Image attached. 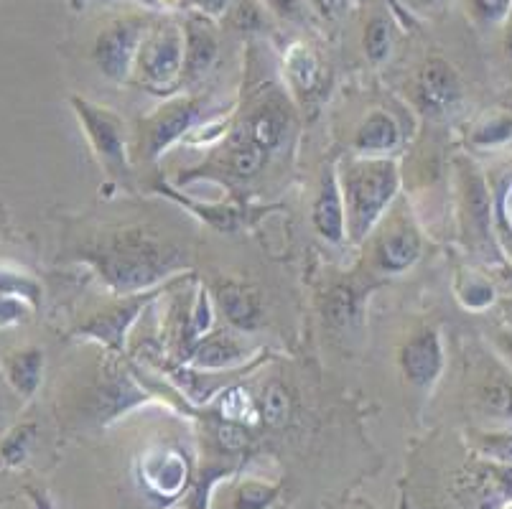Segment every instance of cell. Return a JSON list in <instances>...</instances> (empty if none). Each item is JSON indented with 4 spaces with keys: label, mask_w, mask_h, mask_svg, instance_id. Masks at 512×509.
Masks as SVG:
<instances>
[{
    "label": "cell",
    "mask_w": 512,
    "mask_h": 509,
    "mask_svg": "<svg viewBox=\"0 0 512 509\" xmlns=\"http://www.w3.org/2000/svg\"><path fill=\"white\" fill-rule=\"evenodd\" d=\"M240 357L242 352L240 347H237L235 339L222 334L212 336V339H207V342L197 349V364H202V367H227V364L237 362Z\"/></svg>",
    "instance_id": "cell-17"
},
{
    "label": "cell",
    "mask_w": 512,
    "mask_h": 509,
    "mask_svg": "<svg viewBox=\"0 0 512 509\" xmlns=\"http://www.w3.org/2000/svg\"><path fill=\"white\" fill-rule=\"evenodd\" d=\"M138 311V306H130L128 311H123V308H118V311H110V314H105L102 319H97L95 324L87 326V331H95L100 339H110V342H118L120 336H123L125 326H128V321L133 319V314Z\"/></svg>",
    "instance_id": "cell-22"
},
{
    "label": "cell",
    "mask_w": 512,
    "mask_h": 509,
    "mask_svg": "<svg viewBox=\"0 0 512 509\" xmlns=\"http://www.w3.org/2000/svg\"><path fill=\"white\" fill-rule=\"evenodd\" d=\"M79 110V118L85 120V128L90 133L92 143H95L97 153H100L102 163L118 176L128 174V163H125V148H123V130H120L118 120L107 110H97V107L87 105V102L74 100Z\"/></svg>",
    "instance_id": "cell-6"
},
{
    "label": "cell",
    "mask_w": 512,
    "mask_h": 509,
    "mask_svg": "<svg viewBox=\"0 0 512 509\" xmlns=\"http://www.w3.org/2000/svg\"><path fill=\"white\" fill-rule=\"evenodd\" d=\"M268 6H271L273 11L281 13V16H288V18H296L301 13L299 0H268Z\"/></svg>",
    "instance_id": "cell-35"
},
{
    "label": "cell",
    "mask_w": 512,
    "mask_h": 509,
    "mask_svg": "<svg viewBox=\"0 0 512 509\" xmlns=\"http://www.w3.org/2000/svg\"><path fill=\"white\" fill-rule=\"evenodd\" d=\"M479 403L497 418H512V380L505 375H492L479 387Z\"/></svg>",
    "instance_id": "cell-16"
},
{
    "label": "cell",
    "mask_w": 512,
    "mask_h": 509,
    "mask_svg": "<svg viewBox=\"0 0 512 509\" xmlns=\"http://www.w3.org/2000/svg\"><path fill=\"white\" fill-rule=\"evenodd\" d=\"M352 306H355V298L349 288H337V291L329 296V319L344 324L352 316Z\"/></svg>",
    "instance_id": "cell-28"
},
{
    "label": "cell",
    "mask_w": 512,
    "mask_h": 509,
    "mask_svg": "<svg viewBox=\"0 0 512 509\" xmlns=\"http://www.w3.org/2000/svg\"><path fill=\"white\" fill-rule=\"evenodd\" d=\"M26 314V308H23L21 298L6 296V293H0V326H11L18 324Z\"/></svg>",
    "instance_id": "cell-30"
},
{
    "label": "cell",
    "mask_w": 512,
    "mask_h": 509,
    "mask_svg": "<svg viewBox=\"0 0 512 509\" xmlns=\"http://www.w3.org/2000/svg\"><path fill=\"white\" fill-rule=\"evenodd\" d=\"M418 102L426 112H449L454 110L456 102L462 100V79L456 74L446 59L441 56H431L426 59L418 72Z\"/></svg>",
    "instance_id": "cell-5"
},
{
    "label": "cell",
    "mask_w": 512,
    "mask_h": 509,
    "mask_svg": "<svg viewBox=\"0 0 512 509\" xmlns=\"http://www.w3.org/2000/svg\"><path fill=\"white\" fill-rule=\"evenodd\" d=\"M283 135V120L278 118L276 110H263L250 120V140L263 151L273 148Z\"/></svg>",
    "instance_id": "cell-20"
},
{
    "label": "cell",
    "mask_w": 512,
    "mask_h": 509,
    "mask_svg": "<svg viewBox=\"0 0 512 509\" xmlns=\"http://www.w3.org/2000/svg\"><path fill=\"white\" fill-rule=\"evenodd\" d=\"M136 62L146 82L156 84V87L176 82L184 74V31L169 23V26H161L146 34Z\"/></svg>",
    "instance_id": "cell-3"
},
{
    "label": "cell",
    "mask_w": 512,
    "mask_h": 509,
    "mask_svg": "<svg viewBox=\"0 0 512 509\" xmlns=\"http://www.w3.org/2000/svg\"><path fill=\"white\" fill-rule=\"evenodd\" d=\"M260 166H263V148L255 146L250 138L240 140V143L232 148V168H235L240 176H253Z\"/></svg>",
    "instance_id": "cell-24"
},
{
    "label": "cell",
    "mask_w": 512,
    "mask_h": 509,
    "mask_svg": "<svg viewBox=\"0 0 512 509\" xmlns=\"http://www.w3.org/2000/svg\"><path fill=\"white\" fill-rule=\"evenodd\" d=\"M258 11L260 8L255 6L253 0H240L237 3V26L240 28H250L258 23Z\"/></svg>",
    "instance_id": "cell-33"
},
{
    "label": "cell",
    "mask_w": 512,
    "mask_h": 509,
    "mask_svg": "<svg viewBox=\"0 0 512 509\" xmlns=\"http://www.w3.org/2000/svg\"><path fill=\"white\" fill-rule=\"evenodd\" d=\"M512 138V118L507 115H497L495 120H490L487 125L474 133V140L482 143V146H495V143H505V140Z\"/></svg>",
    "instance_id": "cell-26"
},
{
    "label": "cell",
    "mask_w": 512,
    "mask_h": 509,
    "mask_svg": "<svg viewBox=\"0 0 512 509\" xmlns=\"http://www.w3.org/2000/svg\"><path fill=\"white\" fill-rule=\"evenodd\" d=\"M0 293L13 298H31V301H39V286L34 280L23 278L16 273H0Z\"/></svg>",
    "instance_id": "cell-27"
},
{
    "label": "cell",
    "mask_w": 512,
    "mask_h": 509,
    "mask_svg": "<svg viewBox=\"0 0 512 509\" xmlns=\"http://www.w3.org/2000/svg\"><path fill=\"white\" fill-rule=\"evenodd\" d=\"M176 263V255L166 245L143 235H123L102 247L100 268L105 278L120 291L148 286Z\"/></svg>",
    "instance_id": "cell-1"
},
{
    "label": "cell",
    "mask_w": 512,
    "mask_h": 509,
    "mask_svg": "<svg viewBox=\"0 0 512 509\" xmlns=\"http://www.w3.org/2000/svg\"><path fill=\"white\" fill-rule=\"evenodd\" d=\"M505 54H507V59H510V62H512V11H510V16H507V34H505Z\"/></svg>",
    "instance_id": "cell-37"
},
{
    "label": "cell",
    "mask_w": 512,
    "mask_h": 509,
    "mask_svg": "<svg viewBox=\"0 0 512 509\" xmlns=\"http://www.w3.org/2000/svg\"><path fill=\"white\" fill-rule=\"evenodd\" d=\"M217 34L204 16H192L184 28V74L186 79H199L212 69L217 59Z\"/></svg>",
    "instance_id": "cell-7"
},
{
    "label": "cell",
    "mask_w": 512,
    "mask_h": 509,
    "mask_svg": "<svg viewBox=\"0 0 512 509\" xmlns=\"http://www.w3.org/2000/svg\"><path fill=\"white\" fill-rule=\"evenodd\" d=\"M161 3H174V0H161Z\"/></svg>",
    "instance_id": "cell-39"
},
{
    "label": "cell",
    "mask_w": 512,
    "mask_h": 509,
    "mask_svg": "<svg viewBox=\"0 0 512 509\" xmlns=\"http://www.w3.org/2000/svg\"><path fill=\"white\" fill-rule=\"evenodd\" d=\"M444 367V352L436 331H421L403 347V370L413 385H431Z\"/></svg>",
    "instance_id": "cell-8"
},
{
    "label": "cell",
    "mask_w": 512,
    "mask_h": 509,
    "mask_svg": "<svg viewBox=\"0 0 512 509\" xmlns=\"http://www.w3.org/2000/svg\"><path fill=\"white\" fill-rule=\"evenodd\" d=\"M418 252H421V242H418L416 232H393V235L385 237L383 245H380V263H383L385 270L400 273V270L411 268V265L416 263Z\"/></svg>",
    "instance_id": "cell-12"
},
{
    "label": "cell",
    "mask_w": 512,
    "mask_h": 509,
    "mask_svg": "<svg viewBox=\"0 0 512 509\" xmlns=\"http://www.w3.org/2000/svg\"><path fill=\"white\" fill-rule=\"evenodd\" d=\"M146 36L141 21L125 18V21L107 26L95 41V62L107 79L123 82L136 62L141 41Z\"/></svg>",
    "instance_id": "cell-4"
},
{
    "label": "cell",
    "mask_w": 512,
    "mask_h": 509,
    "mask_svg": "<svg viewBox=\"0 0 512 509\" xmlns=\"http://www.w3.org/2000/svg\"><path fill=\"white\" fill-rule=\"evenodd\" d=\"M197 112L199 107L194 102H179L171 110H166L164 118L158 120L151 130V153H158L161 148L169 146L171 140L179 138L192 125V120L197 118Z\"/></svg>",
    "instance_id": "cell-13"
},
{
    "label": "cell",
    "mask_w": 512,
    "mask_h": 509,
    "mask_svg": "<svg viewBox=\"0 0 512 509\" xmlns=\"http://www.w3.org/2000/svg\"><path fill=\"white\" fill-rule=\"evenodd\" d=\"M497 347H500V352L505 354L507 362L512 364V331H500V334L495 336Z\"/></svg>",
    "instance_id": "cell-36"
},
{
    "label": "cell",
    "mask_w": 512,
    "mask_h": 509,
    "mask_svg": "<svg viewBox=\"0 0 512 509\" xmlns=\"http://www.w3.org/2000/svg\"><path fill=\"white\" fill-rule=\"evenodd\" d=\"M398 189V171L388 161H370L357 166L347 181L349 227L362 237L383 214Z\"/></svg>",
    "instance_id": "cell-2"
},
{
    "label": "cell",
    "mask_w": 512,
    "mask_h": 509,
    "mask_svg": "<svg viewBox=\"0 0 512 509\" xmlns=\"http://www.w3.org/2000/svg\"><path fill=\"white\" fill-rule=\"evenodd\" d=\"M220 303L232 324L248 326V329L258 324V316H260L258 301H255V296H250L240 283H222Z\"/></svg>",
    "instance_id": "cell-14"
},
{
    "label": "cell",
    "mask_w": 512,
    "mask_h": 509,
    "mask_svg": "<svg viewBox=\"0 0 512 509\" xmlns=\"http://www.w3.org/2000/svg\"><path fill=\"white\" fill-rule=\"evenodd\" d=\"M41 367H44V354L39 349H23V352L11 354L6 362V375L23 398H31L41 382Z\"/></svg>",
    "instance_id": "cell-10"
},
{
    "label": "cell",
    "mask_w": 512,
    "mask_h": 509,
    "mask_svg": "<svg viewBox=\"0 0 512 509\" xmlns=\"http://www.w3.org/2000/svg\"><path fill=\"white\" fill-rule=\"evenodd\" d=\"M390 46H393V34H390V23L383 16L370 18L365 26V54L370 62L380 64L390 56Z\"/></svg>",
    "instance_id": "cell-18"
},
{
    "label": "cell",
    "mask_w": 512,
    "mask_h": 509,
    "mask_svg": "<svg viewBox=\"0 0 512 509\" xmlns=\"http://www.w3.org/2000/svg\"><path fill=\"white\" fill-rule=\"evenodd\" d=\"M202 16H222L230 8L232 0H192Z\"/></svg>",
    "instance_id": "cell-34"
},
{
    "label": "cell",
    "mask_w": 512,
    "mask_h": 509,
    "mask_svg": "<svg viewBox=\"0 0 512 509\" xmlns=\"http://www.w3.org/2000/svg\"><path fill=\"white\" fill-rule=\"evenodd\" d=\"M217 436H220L222 446L232 448V451H237V448L245 446V431H242L240 426H232V423H225V426L220 428V433H217Z\"/></svg>",
    "instance_id": "cell-32"
},
{
    "label": "cell",
    "mask_w": 512,
    "mask_h": 509,
    "mask_svg": "<svg viewBox=\"0 0 512 509\" xmlns=\"http://www.w3.org/2000/svg\"><path fill=\"white\" fill-rule=\"evenodd\" d=\"M148 482L158 489L161 494H176L181 487H184V479H186V469L181 464L179 456L174 454H166V456H158V459H151L146 469Z\"/></svg>",
    "instance_id": "cell-15"
},
{
    "label": "cell",
    "mask_w": 512,
    "mask_h": 509,
    "mask_svg": "<svg viewBox=\"0 0 512 509\" xmlns=\"http://www.w3.org/2000/svg\"><path fill=\"white\" fill-rule=\"evenodd\" d=\"M288 410H291V403H288V395L278 382L265 387L263 392V418L271 423V426H281L286 423Z\"/></svg>",
    "instance_id": "cell-23"
},
{
    "label": "cell",
    "mask_w": 512,
    "mask_h": 509,
    "mask_svg": "<svg viewBox=\"0 0 512 509\" xmlns=\"http://www.w3.org/2000/svg\"><path fill=\"white\" fill-rule=\"evenodd\" d=\"M273 499V489H265L260 484H248L237 494V507L240 509H263Z\"/></svg>",
    "instance_id": "cell-29"
},
{
    "label": "cell",
    "mask_w": 512,
    "mask_h": 509,
    "mask_svg": "<svg viewBox=\"0 0 512 509\" xmlns=\"http://www.w3.org/2000/svg\"><path fill=\"white\" fill-rule=\"evenodd\" d=\"M314 224L316 230L327 240L339 242L344 235V209H342V196H339L337 181L329 174L321 186V194L314 204Z\"/></svg>",
    "instance_id": "cell-9"
},
{
    "label": "cell",
    "mask_w": 512,
    "mask_h": 509,
    "mask_svg": "<svg viewBox=\"0 0 512 509\" xmlns=\"http://www.w3.org/2000/svg\"><path fill=\"white\" fill-rule=\"evenodd\" d=\"M469 11L484 26L507 21L512 11V0H469Z\"/></svg>",
    "instance_id": "cell-25"
},
{
    "label": "cell",
    "mask_w": 512,
    "mask_h": 509,
    "mask_svg": "<svg viewBox=\"0 0 512 509\" xmlns=\"http://www.w3.org/2000/svg\"><path fill=\"white\" fill-rule=\"evenodd\" d=\"M413 3H421V6H431V3H436V0H413Z\"/></svg>",
    "instance_id": "cell-38"
},
{
    "label": "cell",
    "mask_w": 512,
    "mask_h": 509,
    "mask_svg": "<svg viewBox=\"0 0 512 509\" xmlns=\"http://www.w3.org/2000/svg\"><path fill=\"white\" fill-rule=\"evenodd\" d=\"M309 3L316 8V13H319V16L329 18V21L344 16V11H347V6H349V0H309Z\"/></svg>",
    "instance_id": "cell-31"
},
{
    "label": "cell",
    "mask_w": 512,
    "mask_h": 509,
    "mask_svg": "<svg viewBox=\"0 0 512 509\" xmlns=\"http://www.w3.org/2000/svg\"><path fill=\"white\" fill-rule=\"evenodd\" d=\"M34 431H36L34 426H18L3 438V443H0V456L6 459V464L16 466L26 459V451H29V443L31 438H34Z\"/></svg>",
    "instance_id": "cell-21"
},
{
    "label": "cell",
    "mask_w": 512,
    "mask_h": 509,
    "mask_svg": "<svg viewBox=\"0 0 512 509\" xmlns=\"http://www.w3.org/2000/svg\"><path fill=\"white\" fill-rule=\"evenodd\" d=\"M286 69L291 74V79L299 84L301 90H309L311 84L316 82V72H319V64H316L311 49H306L304 44H296L288 51Z\"/></svg>",
    "instance_id": "cell-19"
},
{
    "label": "cell",
    "mask_w": 512,
    "mask_h": 509,
    "mask_svg": "<svg viewBox=\"0 0 512 509\" xmlns=\"http://www.w3.org/2000/svg\"><path fill=\"white\" fill-rule=\"evenodd\" d=\"M398 143V125L385 112H375L360 125L355 135V146L365 153L390 151Z\"/></svg>",
    "instance_id": "cell-11"
}]
</instances>
